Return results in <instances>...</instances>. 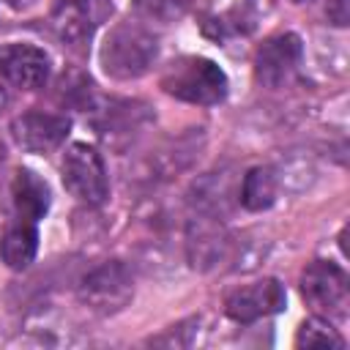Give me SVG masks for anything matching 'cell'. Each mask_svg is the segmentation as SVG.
I'll use <instances>...</instances> for the list:
<instances>
[{"label":"cell","mask_w":350,"mask_h":350,"mask_svg":"<svg viewBox=\"0 0 350 350\" xmlns=\"http://www.w3.org/2000/svg\"><path fill=\"white\" fill-rule=\"evenodd\" d=\"M5 5H11V8H16V11H22V8H27V5H33L36 0H3Z\"/></svg>","instance_id":"obj_20"},{"label":"cell","mask_w":350,"mask_h":350,"mask_svg":"<svg viewBox=\"0 0 350 350\" xmlns=\"http://www.w3.org/2000/svg\"><path fill=\"white\" fill-rule=\"evenodd\" d=\"M161 90L200 107L219 104L227 96V74L208 57L186 55L172 60L161 74Z\"/></svg>","instance_id":"obj_2"},{"label":"cell","mask_w":350,"mask_h":350,"mask_svg":"<svg viewBox=\"0 0 350 350\" xmlns=\"http://www.w3.org/2000/svg\"><path fill=\"white\" fill-rule=\"evenodd\" d=\"M98 57L107 77L118 82L139 79L159 57V38L139 22H120L107 33Z\"/></svg>","instance_id":"obj_1"},{"label":"cell","mask_w":350,"mask_h":350,"mask_svg":"<svg viewBox=\"0 0 350 350\" xmlns=\"http://www.w3.org/2000/svg\"><path fill=\"white\" fill-rule=\"evenodd\" d=\"M191 205L197 213H208L221 219L230 208V178L221 172H211L191 186Z\"/></svg>","instance_id":"obj_16"},{"label":"cell","mask_w":350,"mask_h":350,"mask_svg":"<svg viewBox=\"0 0 350 350\" xmlns=\"http://www.w3.org/2000/svg\"><path fill=\"white\" fill-rule=\"evenodd\" d=\"M276 189H279V180L271 167H252L238 186V202L254 213L268 211L276 202Z\"/></svg>","instance_id":"obj_15"},{"label":"cell","mask_w":350,"mask_h":350,"mask_svg":"<svg viewBox=\"0 0 350 350\" xmlns=\"http://www.w3.org/2000/svg\"><path fill=\"white\" fill-rule=\"evenodd\" d=\"M38 252V232L33 221H16L11 224L0 238V260L11 271H25Z\"/></svg>","instance_id":"obj_14"},{"label":"cell","mask_w":350,"mask_h":350,"mask_svg":"<svg viewBox=\"0 0 350 350\" xmlns=\"http://www.w3.org/2000/svg\"><path fill=\"white\" fill-rule=\"evenodd\" d=\"M60 175H63V186L85 205H101L109 194L107 167H104L101 153L93 145L74 142L63 153Z\"/></svg>","instance_id":"obj_4"},{"label":"cell","mask_w":350,"mask_h":350,"mask_svg":"<svg viewBox=\"0 0 350 350\" xmlns=\"http://www.w3.org/2000/svg\"><path fill=\"white\" fill-rule=\"evenodd\" d=\"M293 3H301V0H293Z\"/></svg>","instance_id":"obj_22"},{"label":"cell","mask_w":350,"mask_h":350,"mask_svg":"<svg viewBox=\"0 0 350 350\" xmlns=\"http://www.w3.org/2000/svg\"><path fill=\"white\" fill-rule=\"evenodd\" d=\"M230 254V235L221 219L208 213H194L186 224V257L191 268L211 271Z\"/></svg>","instance_id":"obj_10"},{"label":"cell","mask_w":350,"mask_h":350,"mask_svg":"<svg viewBox=\"0 0 350 350\" xmlns=\"http://www.w3.org/2000/svg\"><path fill=\"white\" fill-rule=\"evenodd\" d=\"M304 44L295 33H276L265 38L254 55V77L265 88H282L298 71Z\"/></svg>","instance_id":"obj_6"},{"label":"cell","mask_w":350,"mask_h":350,"mask_svg":"<svg viewBox=\"0 0 350 350\" xmlns=\"http://www.w3.org/2000/svg\"><path fill=\"white\" fill-rule=\"evenodd\" d=\"M90 109H93L98 137L112 148L129 145L150 123V112L142 101H115V98L107 104L93 101Z\"/></svg>","instance_id":"obj_9"},{"label":"cell","mask_w":350,"mask_h":350,"mask_svg":"<svg viewBox=\"0 0 350 350\" xmlns=\"http://www.w3.org/2000/svg\"><path fill=\"white\" fill-rule=\"evenodd\" d=\"M68 131H71V120L66 115H55V112L30 109L11 120V134H14L16 145L30 153H49V150L60 148L66 142Z\"/></svg>","instance_id":"obj_12"},{"label":"cell","mask_w":350,"mask_h":350,"mask_svg":"<svg viewBox=\"0 0 350 350\" xmlns=\"http://www.w3.org/2000/svg\"><path fill=\"white\" fill-rule=\"evenodd\" d=\"M191 0H131L134 11L139 19L159 22V25H172L189 11Z\"/></svg>","instance_id":"obj_18"},{"label":"cell","mask_w":350,"mask_h":350,"mask_svg":"<svg viewBox=\"0 0 350 350\" xmlns=\"http://www.w3.org/2000/svg\"><path fill=\"white\" fill-rule=\"evenodd\" d=\"M5 104V90H3V79H0V107Z\"/></svg>","instance_id":"obj_21"},{"label":"cell","mask_w":350,"mask_h":350,"mask_svg":"<svg viewBox=\"0 0 350 350\" xmlns=\"http://www.w3.org/2000/svg\"><path fill=\"white\" fill-rule=\"evenodd\" d=\"M287 304L284 284L279 279H260L232 290L224 298V312L235 323H257L268 314L282 312Z\"/></svg>","instance_id":"obj_8"},{"label":"cell","mask_w":350,"mask_h":350,"mask_svg":"<svg viewBox=\"0 0 350 350\" xmlns=\"http://www.w3.org/2000/svg\"><path fill=\"white\" fill-rule=\"evenodd\" d=\"M79 301L96 314H115L134 298L131 268L120 260H107L90 268L77 284Z\"/></svg>","instance_id":"obj_3"},{"label":"cell","mask_w":350,"mask_h":350,"mask_svg":"<svg viewBox=\"0 0 350 350\" xmlns=\"http://www.w3.org/2000/svg\"><path fill=\"white\" fill-rule=\"evenodd\" d=\"M325 16L331 25L336 27H345L350 22V0H328L325 5Z\"/></svg>","instance_id":"obj_19"},{"label":"cell","mask_w":350,"mask_h":350,"mask_svg":"<svg viewBox=\"0 0 350 350\" xmlns=\"http://www.w3.org/2000/svg\"><path fill=\"white\" fill-rule=\"evenodd\" d=\"M0 79L19 90H38L49 79V55L36 44H3Z\"/></svg>","instance_id":"obj_11"},{"label":"cell","mask_w":350,"mask_h":350,"mask_svg":"<svg viewBox=\"0 0 350 350\" xmlns=\"http://www.w3.org/2000/svg\"><path fill=\"white\" fill-rule=\"evenodd\" d=\"M11 202H14V211H16L19 221H33L36 224L49 211L52 194H49V186L41 175H36L33 170L19 167L11 178Z\"/></svg>","instance_id":"obj_13"},{"label":"cell","mask_w":350,"mask_h":350,"mask_svg":"<svg viewBox=\"0 0 350 350\" xmlns=\"http://www.w3.org/2000/svg\"><path fill=\"white\" fill-rule=\"evenodd\" d=\"M301 295L317 317H345L347 314V273L328 260H314L301 273Z\"/></svg>","instance_id":"obj_5"},{"label":"cell","mask_w":350,"mask_h":350,"mask_svg":"<svg viewBox=\"0 0 350 350\" xmlns=\"http://www.w3.org/2000/svg\"><path fill=\"white\" fill-rule=\"evenodd\" d=\"M295 345L298 347H345V339L336 334V328L325 317H312L301 323L295 334Z\"/></svg>","instance_id":"obj_17"},{"label":"cell","mask_w":350,"mask_h":350,"mask_svg":"<svg viewBox=\"0 0 350 350\" xmlns=\"http://www.w3.org/2000/svg\"><path fill=\"white\" fill-rule=\"evenodd\" d=\"M112 14V0H57L52 25L63 44L79 49L90 41L93 30Z\"/></svg>","instance_id":"obj_7"}]
</instances>
